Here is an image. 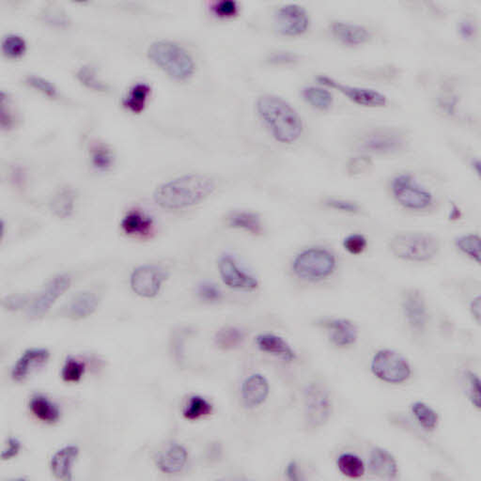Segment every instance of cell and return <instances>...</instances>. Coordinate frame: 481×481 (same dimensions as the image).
I'll return each mask as SVG.
<instances>
[{
  "label": "cell",
  "mask_w": 481,
  "mask_h": 481,
  "mask_svg": "<svg viewBox=\"0 0 481 481\" xmlns=\"http://www.w3.org/2000/svg\"><path fill=\"white\" fill-rule=\"evenodd\" d=\"M257 112L276 142L291 145L304 133V122L288 101L274 94H264L257 101Z\"/></svg>",
  "instance_id": "1"
},
{
  "label": "cell",
  "mask_w": 481,
  "mask_h": 481,
  "mask_svg": "<svg viewBox=\"0 0 481 481\" xmlns=\"http://www.w3.org/2000/svg\"><path fill=\"white\" fill-rule=\"evenodd\" d=\"M216 187V182L210 176L183 175L160 184L154 191V199L165 210H184L209 198Z\"/></svg>",
  "instance_id": "2"
},
{
  "label": "cell",
  "mask_w": 481,
  "mask_h": 481,
  "mask_svg": "<svg viewBox=\"0 0 481 481\" xmlns=\"http://www.w3.org/2000/svg\"><path fill=\"white\" fill-rule=\"evenodd\" d=\"M148 56L167 76L179 81L189 79L195 73L196 64L192 55L175 41H154L149 44Z\"/></svg>",
  "instance_id": "3"
},
{
  "label": "cell",
  "mask_w": 481,
  "mask_h": 481,
  "mask_svg": "<svg viewBox=\"0 0 481 481\" xmlns=\"http://www.w3.org/2000/svg\"><path fill=\"white\" fill-rule=\"evenodd\" d=\"M409 143L408 134L400 128L375 127L364 131L355 139L354 147L367 157H394L405 152Z\"/></svg>",
  "instance_id": "4"
},
{
  "label": "cell",
  "mask_w": 481,
  "mask_h": 481,
  "mask_svg": "<svg viewBox=\"0 0 481 481\" xmlns=\"http://www.w3.org/2000/svg\"><path fill=\"white\" fill-rule=\"evenodd\" d=\"M441 247V242L436 236L424 232L397 233L388 242L392 255L410 262H431L439 255Z\"/></svg>",
  "instance_id": "5"
},
{
  "label": "cell",
  "mask_w": 481,
  "mask_h": 481,
  "mask_svg": "<svg viewBox=\"0 0 481 481\" xmlns=\"http://www.w3.org/2000/svg\"><path fill=\"white\" fill-rule=\"evenodd\" d=\"M390 193L394 202L412 213H428L435 205V197L428 187L409 172L399 173L391 179Z\"/></svg>",
  "instance_id": "6"
},
{
  "label": "cell",
  "mask_w": 481,
  "mask_h": 481,
  "mask_svg": "<svg viewBox=\"0 0 481 481\" xmlns=\"http://www.w3.org/2000/svg\"><path fill=\"white\" fill-rule=\"evenodd\" d=\"M337 268V258L332 251L312 247L301 251L292 262L295 276L304 282H318L332 276Z\"/></svg>",
  "instance_id": "7"
},
{
  "label": "cell",
  "mask_w": 481,
  "mask_h": 481,
  "mask_svg": "<svg viewBox=\"0 0 481 481\" xmlns=\"http://www.w3.org/2000/svg\"><path fill=\"white\" fill-rule=\"evenodd\" d=\"M304 405L307 429L322 428L332 415V399L327 388L319 382H312L307 385L304 392Z\"/></svg>",
  "instance_id": "8"
},
{
  "label": "cell",
  "mask_w": 481,
  "mask_h": 481,
  "mask_svg": "<svg viewBox=\"0 0 481 481\" xmlns=\"http://www.w3.org/2000/svg\"><path fill=\"white\" fill-rule=\"evenodd\" d=\"M373 375L388 384H402L410 378V364L405 357L393 349H382L375 354L372 361Z\"/></svg>",
  "instance_id": "9"
},
{
  "label": "cell",
  "mask_w": 481,
  "mask_h": 481,
  "mask_svg": "<svg viewBox=\"0 0 481 481\" xmlns=\"http://www.w3.org/2000/svg\"><path fill=\"white\" fill-rule=\"evenodd\" d=\"M317 80L325 88L337 89L343 96L358 106L370 109H382L388 104L387 95L376 89L347 85L324 74L317 77Z\"/></svg>",
  "instance_id": "10"
},
{
  "label": "cell",
  "mask_w": 481,
  "mask_h": 481,
  "mask_svg": "<svg viewBox=\"0 0 481 481\" xmlns=\"http://www.w3.org/2000/svg\"><path fill=\"white\" fill-rule=\"evenodd\" d=\"M402 307L409 328L415 334L425 333L430 315L428 304L422 292L417 289H406L402 294Z\"/></svg>",
  "instance_id": "11"
},
{
  "label": "cell",
  "mask_w": 481,
  "mask_h": 481,
  "mask_svg": "<svg viewBox=\"0 0 481 481\" xmlns=\"http://www.w3.org/2000/svg\"><path fill=\"white\" fill-rule=\"evenodd\" d=\"M274 26L277 31L286 37H298L309 31L310 16L303 6L284 5L274 14Z\"/></svg>",
  "instance_id": "12"
},
{
  "label": "cell",
  "mask_w": 481,
  "mask_h": 481,
  "mask_svg": "<svg viewBox=\"0 0 481 481\" xmlns=\"http://www.w3.org/2000/svg\"><path fill=\"white\" fill-rule=\"evenodd\" d=\"M71 282V277L68 274H59L51 279L32 301L29 309V314L31 318L39 319L46 315L56 300L68 291Z\"/></svg>",
  "instance_id": "13"
},
{
  "label": "cell",
  "mask_w": 481,
  "mask_h": 481,
  "mask_svg": "<svg viewBox=\"0 0 481 481\" xmlns=\"http://www.w3.org/2000/svg\"><path fill=\"white\" fill-rule=\"evenodd\" d=\"M166 280L165 272L155 265H142L134 269L131 274V288L143 298H154L160 292Z\"/></svg>",
  "instance_id": "14"
},
{
  "label": "cell",
  "mask_w": 481,
  "mask_h": 481,
  "mask_svg": "<svg viewBox=\"0 0 481 481\" xmlns=\"http://www.w3.org/2000/svg\"><path fill=\"white\" fill-rule=\"evenodd\" d=\"M218 270L221 279L229 288L247 292L255 291L259 288L258 279L242 270L232 256L221 257L218 261Z\"/></svg>",
  "instance_id": "15"
},
{
  "label": "cell",
  "mask_w": 481,
  "mask_h": 481,
  "mask_svg": "<svg viewBox=\"0 0 481 481\" xmlns=\"http://www.w3.org/2000/svg\"><path fill=\"white\" fill-rule=\"evenodd\" d=\"M330 31L340 44L351 47L364 46L372 39V31L367 26L345 21H334L330 25Z\"/></svg>",
  "instance_id": "16"
},
{
  "label": "cell",
  "mask_w": 481,
  "mask_h": 481,
  "mask_svg": "<svg viewBox=\"0 0 481 481\" xmlns=\"http://www.w3.org/2000/svg\"><path fill=\"white\" fill-rule=\"evenodd\" d=\"M321 324L327 330L331 342L337 347H351L357 342L359 336L357 325L348 319H324Z\"/></svg>",
  "instance_id": "17"
},
{
  "label": "cell",
  "mask_w": 481,
  "mask_h": 481,
  "mask_svg": "<svg viewBox=\"0 0 481 481\" xmlns=\"http://www.w3.org/2000/svg\"><path fill=\"white\" fill-rule=\"evenodd\" d=\"M270 392V385L264 375L255 373L244 381L241 388L242 402L247 409L264 405Z\"/></svg>",
  "instance_id": "18"
},
{
  "label": "cell",
  "mask_w": 481,
  "mask_h": 481,
  "mask_svg": "<svg viewBox=\"0 0 481 481\" xmlns=\"http://www.w3.org/2000/svg\"><path fill=\"white\" fill-rule=\"evenodd\" d=\"M122 232L137 239L152 238L155 232L154 221L145 212L133 209L128 212L121 222Z\"/></svg>",
  "instance_id": "19"
},
{
  "label": "cell",
  "mask_w": 481,
  "mask_h": 481,
  "mask_svg": "<svg viewBox=\"0 0 481 481\" xmlns=\"http://www.w3.org/2000/svg\"><path fill=\"white\" fill-rule=\"evenodd\" d=\"M49 357V349L44 348L26 349L14 364L11 370V378L17 382L25 381L32 370H34L36 367L44 365Z\"/></svg>",
  "instance_id": "20"
},
{
  "label": "cell",
  "mask_w": 481,
  "mask_h": 481,
  "mask_svg": "<svg viewBox=\"0 0 481 481\" xmlns=\"http://www.w3.org/2000/svg\"><path fill=\"white\" fill-rule=\"evenodd\" d=\"M256 345L259 351L265 354L282 358L287 362H292L297 359V352L286 342L283 337L277 334L264 333L256 337Z\"/></svg>",
  "instance_id": "21"
},
{
  "label": "cell",
  "mask_w": 481,
  "mask_h": 481,
  "mask_svg": "<svg viewBox=\"0 0 481 481\" xmlns=\"http://www.w3.org/2000/svg\"><path fill=\"white\" fill-rule=\"evenodd\" d=\"M369 468L375 476L393 480L398 476L399 469L392 454L382 447H375L370 454Z\"/></svg>",
  "instance_id": "22"
},
{
  "label": "cell",
  "mask_w": 481,
  "mask_h": 481,
  "mask_svg": "<svg viewBox=\"0 0 481 481\" xmlns=\"http://www.w3.org/2000/svg\"><path fill=\"white\" fill-rule=\"evenodd\" d=\"M187 459L188 454L184 447L179 444H172L158 454L157 465L163 473L177 474L183 470Z\"/></svg>",
  "instance_id": "23"
},
{
  "label": "cell",
  "mask_w": 481,
  "mask_h": 481,
  "mask_svg": "<svg viewBox=\"0 0 481 481\" xmlns=\"http://www.w3.org/2000/svg\"><path fill=\"white\" fill-rule=\"evenodd\" d=\"M79 448L67 446L56 451L50 462L51 472L56 480H71V468L79 457Z\"/></svg>",
  "instance_id": "24"
},
{
  "label": "cell",
  "mask_w": 481,
  "mask_h": 481,
  "mask_svg": "<svg viewBox=\"0 0 481 481\" xmlns=\"http://www.w3.org/2000/svg\"><path fill=\"white\" fill-rule=\"evenodd\" d=\"M99 299L91 292H81L74 295L68 304L67 315L74 321L88 318L97 309Z\"/></svg>",
  "instance_id": "25"
},
{
  "label": "cell",
  "mask_w": 481,
  "mask_h": 481,
  "mask_svg": "<svg viewBox=\"0 0 481 481\" xmlns=\"http://www.w3.org/2000/svg\"><path fill=\"white\" fill-rule=\"evenodd\" d=\"M227 223L231 228L242 229L255 236L262 235L264 232L261 217L253 212H232L227 217Z\"/></svg>",
  "instance_id": "26"
},
{
  "label": "cell",
  "mask_w": 481,
  "mask_h": 481,
  "mask_svg": "<svg viewBox=\"0 0 481 481\" xmlns=\"http://www.w3.org/2000/svg\"><path fill=\"white\" fill-rule=\"evenodd\" d=\"M302 96L313 109L328 111L334 106L332 92L322 86H307L302 89Z\"/></svg>",
  "instance_id": "27"
},
{
  "label": "cell",
  "mask_w": 481,
  "mask_h": 481,
  "mask_svg": "<svg viewBox=\"0 0 481 481\" xmlns=\"http://www.w3.org/2000/svg\"><path fill=\"white\" fill-rule=\"evenodd\" d=\"M29 409L36 418L44 423L54 424L58 422L61 417V411L58 406L46 397L36 395L32 397L29 402Z\"/></svg>",
  "instance_id": "28"
},
{
  "label": "cell",
  "mask_w": 481,
  "mask_h": 481,
  "mask_svg": "<svg viewBox=\"0 0 481 481\" xmlns=\"http://www.w3.org/2000/svg\"><path fill=\"white\" fill-rule=\"evenodd\" d=\"M151 92L152 88L149 84L144 82L136 83L131 86L122 103L131 112H142L145 109L146 104H147Z\"/></svg>",
  "instance_id": "29"
},
{
  "label": "cell",
  "mask_w": 481,
  "mask_h": 481,
  "mask_svg": "<svg viewBox=\"0 0 481 481\" xmlns=\"http://www.w3.org/2000/svg\"><path fill=\"white\" fill-rule=\"evenodd\" d=\"M76 202V194L71 188L64 187L51 200L50 208L55 216L59 218H67L73 214Z\"/></svg>",
  "instance_id": "30"
},
{
  "label": "cell",
  "mask_w": 481,
  "mask_h": 481,
  "mask_svg": "<svg viewBox=\"0 0 481 481\" xmlns=\"http://www.w3.org/2000/svg\"><path fill=\"white\" fill-rule=\"evenodd\" d=\"M454 244L462 255L477 262V264H480L481 239L479 234L465 233L460 235L454 240Z\"/></svg>",
  "instance_id": "31"
},
{
  "label": "cell",
  "mask_w": 481,
  "mask_h": 481,
  "mask_svg": "<svg viewBox=\"0 0 481 481\" xmlns=\"http://www.w3.org/2000/svg\"><path fill=\"white\" fill-rule=\"evenodd\" d=\"M91 165L99 172H107L115 162L114 154L109 146L101 142L92 143L89 148Z\"/></svg>",
  "instance_id": "32"
},
{
  "label": "cell",
  "mask_w": 481,
  "mask_h": 481,
  "mask_svg": "<svg viewBox=\"0 0 481 481\" xmlns=\"http://www.w3.org/2000/svg\"><path fill=\"white\" fill-rule=\"evenodd\" d=\"M337 468L340 473L349 479H359L366 472L362 460L352 453H343L337 460Z\"/></svg>",
  "instance_id": "33"
},
{
  "label": "cell",
  "mask_w": 481,
  "mask_h": 481,
  "mask_svg": "<svg viewBox=\"0 0 481 481\" xmlns=\"http://www.w3.org/2000/svg\"><path fill=\"white\" fill-rule=\"evenodd\" d=\"M412 413L415 420L425 431L433 432L439 423L438 414L431 406L423 402H417L412 405Z\"/></svg>",
  "instance_id": "34"
},
{
  "label": "cell",
  "mask_w": 481,
  "mask_h": 481,
  "mask_svg": "<svg viewBox=\"0 0 481 481\" xmlns=\"http://www.w3.org/2000/svg\"><path fill=\"white\" fill-rule=\"evenodd\" d=\"M244 337V331L234 327L221 328L216 334V344L222 349H233L243 344Z\"/></svg>",
  "instance_id": "35"
},
{
  "label": "cell",
  "mask_w": 481,
  "mask_h": 481,
  "mask_svg": "<svg viewBox=\"0 0 481 481\" xmlns=\"http://www.w3.org/2000/svg\"><path fill=\"white\" fill-rule=\"evenodd\" d=\"M210 402L200 396L191 397L184 409V417L188 420H198L213 413Z\"/></svg>",
  "instance_id": "36"
},
{
  "label": "cell",
  "mask_w": 481,
  "mask_h": 481,
  "mask_svg": "<svg viewBox=\"0 0 481 481\" xmlns=\"http://www.w3.org/2000/svg\"><path fill=\"white\" fill-rule=\"evenodd\" d=\"M26 50L25 39L17 34H9L3 39L2 52L8 58L17 59Z\"/></svg>",
  "instance_id": "37"
},
{
  "label": "cell",
  "mask_w": 481,
  "mask_h": 481,
  "mask_svg": "<svg viewBox=\"0 0 481 481\" xmlns=\"http://www.w3.org/2000/svg\"><path fill=\"white\" fill-rule=\"evenodd\" d=\"M77 79L79 81L88 86L89 89H94L97 91H106L109 89V86L101 80L97 79L96 74H95L94 69L85 65L77 71Z\"/></svg>",
  "instance_id": "38"
},
{
  "label": "cell",
  "mask_w": 481,
  "mask_h": 481,
  "mask_svg": "<svg viewBox=\"0 0 481 481\" xmlns=\"http://www.w3.org/2000/svg\"><path fill=\"white\" fill-rule=\"evenodd\" d=\"M85 365L74 358H68L61 370L62 380L66 382H77L81 380L85 373Z\"/></svg>",
  "instance_id": "39"
},
{
  "label": "cell",
  "mask_w": 481,
  "mask_h": 481,
  "mask_svg": "<svg viewBox=\"0 0 481 481\" xmlns=\"http://www.w3.org/2000/svg\"><path fill=\"white\" fill-rule=\"evenodd\" d=\"M324 205L343 214H358L362 212V208L357 202L349 199L329 198L324 200Z\"/></svg>",
  "instance_id": "40"
},
{
  "label": "cell",
  "mask_w": 481,
  "mask_h": 481,
  "mask_svg": "<svg viewBox=\"0 0 481 481\" xmlns=\"http://www.w3.org/2000/svg\"><path fill=\"white\" fill-rule=\"evenodd\" d=\"M367 247H369V241L365 235L360 234V233H352L343 241V247L352 255H361L365 252Z\"/></svg>",
  "instance_id": "41"
},
{
  "label": "cell",
  "mask_w": 481,
  "mask_h": 481,
  "mask_svg": "<svg viewBox=\"0 0 481 481\" xmlns=\"http://www.w3.org/2000/svg\"><path fill=\"white\" fill-rule=\"evenodd\" d=\"M373 166L372 160L370 157L365 154H358L357 157L351 158L347 164V173L349 176H360L364 174Z\"/></svg>",
  "instance_id": "42"
},
{
  "label": "cell",
  "mask_w": 481,
  "mask_h": 481,
  "mask_svg": "<svg viewBox=\"0 0 481 481\" xmlns=\"http://www.w3.org/2000/svg\"><path fill=\"white\" fill-rule=\"evenodd\" d=\"M212 13L219 18H232L237 16L240 8L238 3L233 0H221L212 3Z\"/></svg>",
  "instance_id": "43"
},
{
  "label": "cell",
  "mask_w": 481,
  "mask_h": 481,
  "mask_svg": "<svg viewBox=\"0 0 481 481\" xmlns=\"http://www.w3.org/2000/svg\"><path fill=\"white\" fill-rule=\"evenodd\" d=\"M26 83L31 85L32 88L38 89L41 94L46 95L51 98L58 96V89L55 85L51 83L49 80L44 79V77L39 76H29L26 77Z\"/></svg>",
  "instance_id": "44"
},
{
  "label": "cell",
  "mask_w": 481,
  "mask_h": 481,
  "mask_svg": "<svg viewBox=\"0 0 481 481\" xmlns=\"http://www.w3.org/2000/svg\"><path fill=\"white\" fill-rule=\"evenodd\" d=\"M300 61V56L292 51L279 50L269 54L267 61L273 65H292Z\"/></svg>",
  "instance_id": "45"
},
{
  "label": "cell",
  "mask_w": 481,
  "mask_h": 481,
  "mask_svg": "<svg viewBox=\"0 0 481 481\" xmlns=\"http://www.w3.org/2000/svg\"><path fill=\"white\" fill-rule=\"evenodd\" d=\"M466 384L468 387V397L472 405L477 409H480V380L476 373L469 372L466 375Z\"/></svg>",
  "instance_id": "46"
},
{
  "label": "cell",
  "mask_w": 481,
  "mask_h": 481,
  "mask_svg": "<svg viewBox=\"0 0 481 481\" xmlns=\"http://www.w3.org/2000/svg\"><path fill=\"white\" fill-rule=\"evenodd\" d=\"M199 297L209 303L218 302L222 298V292L217 285L211 282H203L199 287Z\"/></svg>",
  "instance_id": "47"
},
{
  "label": "cell",
  "mask_w": 481,
  "mask_h": 481,
  "mask_svg": "<svg viewBox=\"0 0 481 481\" xmlns=\"http://www.w3.org/2000/svg\"><path fill=\"white\" fill-rule=\"evenodd\" d=\"M459 34L462 40L472 41L477 35V25L470 18H464L458 25Z\"/></svg>",
  "instance_id": "48"
},
{
  "label": "cell",
  "mask_w": 481,
  "mask_h": 481,
  "mask_svg": "<svg viewBox=\"0 0 481 481\" xmlns=\"http://www.w3.org/2000/svg\"><path fill=\"white\" fill-rule=\"evenodd\" d=\"M29 297L22 294H14L7 297L3 300V307L6 309L16 312V310L22 309L29 304Z\"/></svg>",
  "instance_id": "49"
},
{
  "label": "cell",
  "mask_w": 481,
  "mask_h": 481,
  "mask_svg": "<svg viewBox=\"0 0 481 481\" xmlns=\"http://www.w3.org/2000/svg\"><path fill=\"white\" fill-rule=\"evenodd\" d=\"M21 450V442L17 438H10L8 447L1 454L2 461H9L18 455Z\"/></svg>",
  "instance_id": "50"
},
{
  "label": "cell",
  "mask_w": 481,
  "mask_h": 481,
  "mask_svg": "<svg viewBox=\"0 0 481 481\" xmlns=\"http://www.w3.org/2000/svg\"><path fill=\"white\" fill-rule=\"evenodd\" d=\"M470 312L471 315L473 316L475 321L477 322V324H480V317H481V298L477 297L473 299L470 304Z\"/></svg>",
  "instance_id": "51"
},
{
  "label": "cell",
  "mask_w": 481,
  "mask_h": 481,
  "mask_svg": "<svg viewBox=\"0 0 481 481\" xmlns=\"http://www.w3.org/2000/svg\"><path fill=\"white\" fill-rule=\"evenodd\" d=\"M46 16L50 23L53 22L54 24H58V25L67 23L66 16H62L61 14H59V11H53V14L52 11H49V13L46 14Z\"/></svg>",
  "instance_id": "52"
},
{
  "label": "cell",
  "mask_w": 481,
  "mask_h": 481,
  "mask_svg": "<svg viewBox=\"0 0 481 481\" xmlns=\"http://www.w3.org/2000/svg\"><path fill=\"white\" fill-rule=\"evenodd\" d=\"M297 465L294 462H289L288 467H287V475L289 479L297 480Z\"/></svg>",
  "instance_id": "53"
}]
</instances>
